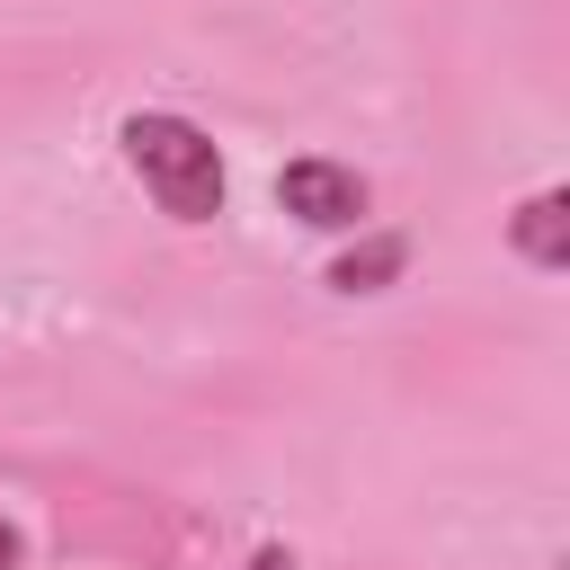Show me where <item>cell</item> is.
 <instances>
[{
  "label": "cell",
  "mask_w": 570,
  "mask_h": 570,
  "mask_svg": "<svg viewBox=\"0 0 570 570\" xmlns=\"http://www.w3.org/2000/svg\"><path fill=\"white\" fill-rule=\"evenodd\" d=\"M116 142H125V169L142 178V196L169 223H214L223 214V142L205 125H187L169 107H134L116 125Z\"/></svg>",
  "instance_id": "6da1fadb"
},
{
  "label": "cell",
  "mask_w": 570,
  "mask_h": 570,
  "mask_svg": "<svg viewBox=\"0 0 570 570\" xmlns=\"http://www.w3.org/2000/svg\"><path fill=\"white\" fill-rule=\"evenodd\" d=\"M276 205H285L303 232H365V205H374V187H365L347 160H321V151H303V160H285V169H276Z\"/></svg>",
  "instance_id": "7a4b0ae2"
},
{
  "label": "cell",
  "mask_w": 570,
  "mask_h": 570,
  "mask_svg": "<svg viewBox=\"0 0 570 570\" xmlns=\"http://www.w3.org/2000/svg\"><path fill=\"white\" fill-rule=\"evenodd\" d=\"M401 267H410V240H401V232H356V240L330 258V294H383Z\"/></svg>",
  "instance_id": "277c9868"
},
{
  "label": "cell",
  "mask_w": 570,
  "mask_h": 570,
  "mask_svg": "<svg viewBox=\"0 0 570 570\" xmlns=\"http://www.w3.org/2000/svg\"><path fill=\"white\" fill-rule=\"evenodd\" d=\"M508 249H517L525 267L561 276V267H570V187H534V196L508 214Z\"/></svg>",
  "instance_id": "3957f363"
},
{
  "label": "cell",
  "mask_w": 570,
  "mask_h": 570,
  "mask_svg": "<svg viewBox=\"0 0 570 570\" xmlns=\"http://www.w3.org/2000/svg\"><path fill=\"white\" fill-rule=\"evenodd\" d=\"M0 570H18V525H0Z\"/></svg>",
  "instance_id": "5b68a950"
}]
</instances>
